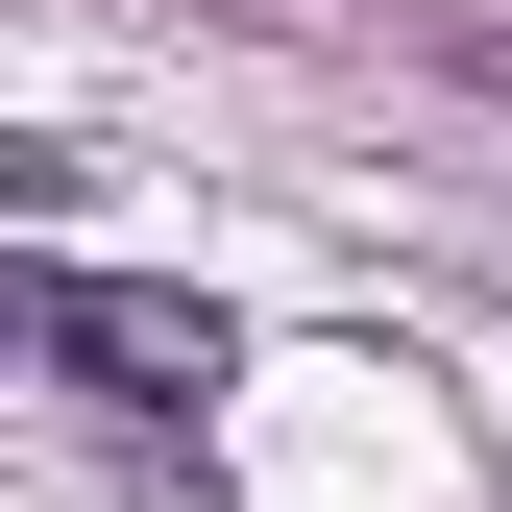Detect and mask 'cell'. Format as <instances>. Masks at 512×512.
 Here are the masks:
<instances>
[{
  "label": "cell",
  "mask_w": 512,
  "mask_h": 512,
  "mask_svg": "<svg viewBox=\"0 0 512 512\" xmlns=\"http://www.w3.org/2000/svg\"><path fill=\"white\" fill-rule=\"evenodd\" d=\"M25 342L74 366L122 439H196V415H220V366H244V342H220V293H147V269H25Z\"/></svg>",
  "instance_id": "6da1fadb"
}]
</instances>
